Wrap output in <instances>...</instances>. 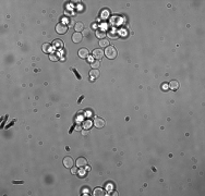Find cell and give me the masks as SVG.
Wrapping results in <instances>:
<instances>
[{
    "instance_id": "6da1fadb",
    "label": "cell",
    "mask_w": 205,
    "mask_h": 196,
    "mask_svg": "<svg viewBox=\"0 0 205 196\" xmlns=\"http://www.w3.org/2000/svg\"><path fill=\"white\" fill-rule=\"evenodd\" d=\"M104 54L106 57L108 58V59H115V58L117 57V49L115 48L113 46H108L105 48V51H104Z\"/></svg>"
},
{
    "instance_id": "7a4b0ae2",
    "label": "cell",
    "mask_w": 205,
    "mask_h": 196,
    "mask_svg": "<svg viewBox=\"0 0 205 196\" xmlns=\"http://www.w3.org/2000/svg\"><path fill=\"white\" fill-rule=\"evenodd\" d=\"M68 26L67 25H64L63 23H59V24H57L56 25V32L58 33V34H60V35H63V34H65V33L68 32Z\"/></svg>"
},
{
    "instance_id": "3957f363",
    "label": "cell",
    "mask_w": 205,
    "mask_h": 196,
    "mask_svg": "<svg viewBox=\"0 0 205 196\" xmlns=\"http://www.w3.org/2000/svg\"><path fill=\"white\" fill-rule=\"evenodd\" d=\"M93 123H94V126L97 129H102L105 126V120L101 118H95Z\"/></svg>"
},
{
    "instance_id": "277c9868",
    "label": "cell",
    "mask_w": 205,
    "mask_h": 196,
    "mask_svg": "<svg viewBox=\"0 0 205 196\" xmlns=\"http://www.w3.org/2000/svg\"><path fill=\"white\" fill-rule=\"evenodd\" d=\"M75 165H76L78 168H85V167L87 166V160L85 158H83V157H80V158L76 159Z\"/></svg>"
},
{
    "instance_id": "5b68a950",
    "label": "cell",
    "mask_w": 205,
    "mask_h": 196,
    "mask_svg": "<svg viewBox=\"0 0 205 196\" xmlns=\"http://www.w3.org/2000/svg\"><path fill=\"white\" fill-rule=\"evenodd\" d=\"M51 46H53V48L54 49H62V48H63V42H62L61 41V39H55V41L53 42V45H51Z\"/></svg>"
},
{
    "instance_id": "8992f818",
    "label": "cell",
    "mask_w": 205,
    "mask_h": 196,
    "mask_svg": "<svg viewBox=\"0 0 205 196\" xmlns=\"http://www.w3.org/2000/svg\"><path fill=\"white\" fill-rule=\"evenodd\" d=\"M102 56H104V51L100 49V48H97V49H94L93 50V57L97 60H100Z\"/></svg>"
},
{
    "instance_id": "52a82bcc",
    "label": "cell",
    "mask_w": 205,
    "mask_h": 196,
    "mask_svg": "<svg viewBox=\"0 0 205 196\" xmlns=\"http://www.w3.org/2000/svg\"><path fill=\"white\" fill-rule=\"evenodd\" d=\"M82 39H83V35L81 34V33H76V32H75L74 34L72 35V42L75 43V44L81 43Z\"/></svg>"
},
{
    "instance_id": "ba28073f",
    "label": "cell",
    "mask_w": 205,
    "mask_h": 196,
    "mask_svg": "<svg viewBox=\"0 0 205 196\" xmlns=\"http://www.w3.org/2000/svg\"><path fill=\"white\" fill-rule=\"evenodd\" d=\"M63 165L65 168H72L73 165H74V161H73V159L71 157H65L63 159Z\"/></svg>"
},
{
    "instance_id": "9c48e42d",
    "label": "cell",
    "mask_w": 205,
    "mask_h": 196,
    "mask_svg": "<svg viewBox=\"0 0 205 196\" xmlns=\"http://www.w3.org/2000/svg\"><path fill=\"white\" fill-rule=\"evenodd\" d=\"M78 54H79L80 58H82V59H87V58H89V50L86 48H81L79 50Z\"/></svg>"
},
{
    "instance_id": "30bf717a",
    "label": "cell",
    "mask_w": 205,
    "mask_h": 196,
    "mask_svg": "<svg viewBox=\"0 0 205 196\" xmlns=\"http://www.w3.org/2000/svg\"><path fill=\"white\" fill-rule=\"evenodd\" d=\"M74 30L76 33H81L83 30H84V24L82 22H76L74 24Z\"/></svg>"
},
{
    "instance_id": "8fae6325",
    "label": "cell",
    "mask_w": 205,
    "mask_h": 196,
    "mask_svg": "<svg viewBox=\"0 0 205 196\" xmlns=\"http://www.w3.org/2000/svg\"><path fill=\"white\" fill-rule=\"evenodd\" d=\"M179 86H180V84H179V82L176 81V80H173V81L169 83V87H170V89H173V90H177L179 88Z\"/></svg>"
},
{
    "instance_id": "7c38bea8",
    "label": "cell",
    "mask_w": 205,
    "mask_h": 196,
    "mask_svg": "<svg viewBox=\"0 0 205 196\" xmlns=\"http://www.w3.org/2000/svg\"><path fill=\"white\" fill-rule=\"evenodd\" d=\"M90 75L92 79H97V77H99V71L97 69H92V71L90 72Z\"/></svg>"
},
{
    "instance_id": "4fadbf2b",
    "label": "cell",
    "mask_w": 205,
    "mask_h": 196,
    "mask_svg": "<svg viewBox=\"0 0 205 196\" xmlns=\"http://www.w3.org/2000/svg\"><path fill=\"white\" fill-rule=\"evenodd\" d=\"M93 195L94 196H102V195H105V191L102 190V188H95L94 190V192H93Z\"/></svg>"
},
{
    "instance_id": "5bb4252c",
    "label": "cell",
    "mask_w": 205,
    "mask_h": 196,
    "mask_svg": "<svg viewBox=\"0 0 205 196\" xmlns=\"http://www.w3.org/2000/svg\"><path fill=\"white\" fill-rule=\"evenodd\" d=\"M50 50H51L50 44H44L43 45V51L45 53H50Z\"/></svg>"
},
{
    "instance_id": "9a60e30c",
    "label": "cell",
    "mask_w": 205,
    "mask_h": 196,
    "mask_svg": "<svg viewBox=\"0 0 205 196\" xmlns=\"http://www.w3.org/2000/svg\"><path fill=\"white\" fill-rule=\"evenodd\" d=\"M49 59H50V61H54V62L59 61V54L58 53H50L49 54Z\"/></svg>"
},
{
    "instance_id": "2e32d148",
    "label": "cell",
    "mask_w": 205,
    "mask_h": 196,
    "mask_svg": "<svg viewBox=\"0 0 205 196\" xmlns=\"http://www.w3.org/2000/svg\"><path fill=\"white\" fill-rule=\"evenodd\" d=\"M105 35H106V33L102 31V30H97L96 31V36L99 39H104V37H105Z\"/></svg>"
},
{
    "instance_id": "e0dca14e",
    "label": "cell",
    "mask_w": 205,
    "mask_h": 196,
    "mask_svg": "<svg viewBox=\"0 0 205 196\" xmlns=\"http://www.w3.org/2000/svg\"><path fill=\"white\" fill-rule=\"evenodd\" d=\"M99 46H101V47H108L109 46V42H108V39H100L99 41Z\"/></svg>"
},
{
    "instance_id": "ac0fdd59",
    "label": "cell",
    "mask_w": 205,
    "mask_h": 196,
    "mask_svg": "<svg viewBox=\"0 0 205 196\" xmlns=\"http://www.w3.org/2000/svg\"><path fill=\"white\" fill-rule=\"evenodd\" d=\"M91 65H92V69H98L100 67V63L99 61H94V62L91 63Z\"/></svg>"
},
{
    "instance_id": "d6986e66",
    "label": "cell",
    "mask_w": 205,
    "mask_h": 196,
    "mask_svg": "<svg viewBox=\"0 0 205 196\" xmlns=\"http://www.w3.org/2000/svg\"><path fill=\"white\" fill-rule=\"evenodd\" d=\"M109 36H110V38H112V39H117L118 38V34H117L116 32H109Z\"/></svg>"
},
{
    "instance_id": "ffe728a7",
    "label": "cell",
    "mask_w": 205,
    "mask_h": 196,
    "mask_svg": "<svg viewBox=\"0 0 205 196\" xmlns=\"http://www.w3.org/2000/svg\"><path fill=\"white\" fill-rule=\"evenodd\" d=\"M79 172V169L78 168H71V173L72 174H76Z\"/></svg>"
},
{
    "instance_id": "44dd1931",
    "label": "cell",
    "mask_w": 205,
    "mask_h": 196,
    "mask_svg": "<svg viewBox=\"0 0 205 196\" xmlns=\"http://www.w3.org/2000/svg\"><path fill=\"white\" fill-rule=\"evenodd\" d=\"M72 71H73V72H74V74H75L76 76H78V79H81V76H80V75H79V73H78V72H76V70H74V69H72Z\"/></svg>"
},
{
    "instance_id": "7402d4cb",
    "label": "cell",
    "mask_w": 205,
    "mask_h": 196,
    "mask_svg": "<svg viewBox=\"0 0 205 196\" xmlns=\"http://www.w3.org/2000/svg\"><path fill=\"white\" fill-rule=\"evenodd\" d=\"M23 181H13V184H22Z\"/></svg>"
},
{
    "instance_id": "603a6c76",
    "label": "cell",
    "mask_w": 205,
    "mask_h": 196,
    "mask_svg": "<svg viewBox=\"0 0 205 196\" xmlns=\"http://www.w3.org/2000/svg\"><path fill=\"white\" fill-rule=\"evenodd\" d=\"M75 129H76V130H79V131H80V130H81V129H82V128H81V126H80V125H76V126H75Z\"/></svg>"
}]
</instances>
